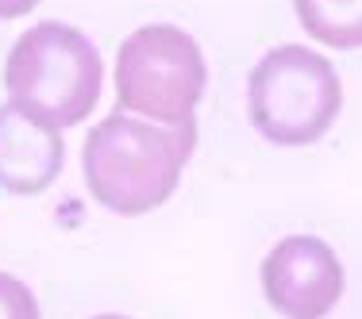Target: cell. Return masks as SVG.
<instances>
[{
    "label": "cell",
    "mask_w": 362,
    "mask_h": 319,
    "mask_svg": "<svg viewBox=\"0 0 362 319\" xmlns=\"http://www.w3.org/2000/svg\"><path fill=\"white\" fill-rule=\"evenodd\" d=\"M189 127H158L108 112L100 124L89 127V139L81 150V174L89 185V196L100 208L116 215H146L170 200L181 185L193 135L181 139Z\"/></svg>",
    "instance_id": "obj_1"
},
{
    "label": "cell",
    "mask_w": 362,
    "mask_h": 319,
    "mask_svg": "<svg viewBox=\"0 0 362 319\" xmlns=\"http://www.w3.org/2000/svg\"><path fill=\"white\" fill-rule=\"evenodd\" d=\"M105 85L100 50L85 31L58 20H42L16 39L4 62L8 104L31 112L54 127H77L89 119Z\"/></svg>",
    "instance_id": "obj_2"
},
{
    "label": "cell",
    "mask_w": 362,
    "mask_h": 319,
    "mask_svg": "<svg viewBox=\"0 0 362 319\" xmlns=\"http://www.w3.org/2000/svg\"><path fill=\"white\" fill-rule=\"evenodd\" d=\"M343 112V85L324 54L297 42L266 50L247 77V119L274 146H313Z\"/></svg>",
    "instance_id": "obj_3"
},
{
    "label": "cell",
    "mask_w": 362,
    "mask_h": 319,
    "mask_svg": "<svg viewBox=\"0 0 362 319\" xmlns=\"http://www.w3.org/2000/svg\"><path fill=\"white\" fill-rule=\"evenodd\" d=\"M209 85L204 50L177 23H146L119 42L116 108L166 127H189Z\"/></svg>",
    "instance_id": "obj_4"
},
{
    "label": "cell",
    "mask_w": 362,
    "mask_h": 319,
    "mask_svg": "<svg viewBox=\"0 0 362 319\" xmlns=\"http://www.w3.org/2000/svg\"><path fill=\"white\" fill-rule=\"evenodd\" d=\"M262 296L281 319H324L343 300L347 273L335 254L316 235H286L262 258Z\"/></svg>",
    "instance_id": "obj_5"
},
{
    "label": "cell",
    "mask_w": 362,
    "mask_h": 319,
    "mask_svg": "<svg viewBox=\"0 0 362 319\" xmlns=\"http://www.w3.org/2000/svg\"><path fill=\"white\" fill-rule=\"evenodd\" d=\"M62 127L4 104L0 108V188L16 196L47 193L66 166Z\"/></svg>",
    "instance_id": "obj_6"
},
{
    "label": "cell",
    "mask_w": 362,
    "mask_h": 319,
    "mask_svg": "<svg viewBox=\"0 0 362 319\" xmlns=\"http://www.w3.org/2000/svg\"><path fill=\"white\" fill-rule=\"evenodd\" d=\"M308 39L332 50L362 47V0H293Z\"/></svg>",
    "instance_id": "obj_7"
},
{
    "label": "cell",
    "mask_w": 362,
    "mask_h": 319,
    "mask_svg": "<svg viewBox=\"0 0 362 319\" xmlns=\"http://www.w3.org/2000/svg\"><path fill=\"white\" fill-rule=\"evenodd\" d=\"M0 319H42L35 292L12 273H0Z\"/></svg>",
    "instance_id": "obj_8"
},
{
    "label": "cell",
    "mask_w": 362,
    "mask_h": 319,
    "mask_svg": "<svg viewBox=\"0 0 362 319\" xmlns=\"http://www.w3.org/2000/svg\"><path fill=\"white\" fill-rule=\"evenodd\" d=\"M39 0H0V20H20L35 8Z\"/></svg>",
    "instance_id": "obj_9"
},
{
    "label": "cell",
    "mask_w": 362,
    "mask_h": 319,
    "mask_svg": "<svg viewBox=\"0 0 362 319\" xmlns=\"http://www.w3.org/2000/svg\"><path fill=\"white\" fill-rule=\"evenodd\" d=\"M93 319H127V315H93Z\"/></svg>",
    "instance_id": "obj_10"
}]
</instances>
